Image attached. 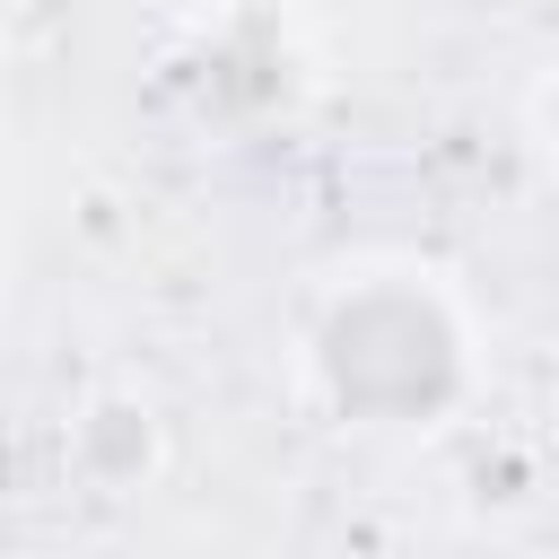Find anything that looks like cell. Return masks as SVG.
<instances>
[{"mask_svg": "<svg viewBox=\"0 0 559 559\" xmlns=\"http://www.w3.org/2000/svg\"><path fill=\"white\" fill-rule=\"evenodd\" d=\"M323 367H332V393L349 411H376V419H411V411H437L445 384H454V341L445 323L419 306V297H358L332 314L323 332Z\"/></svg>", "mask_w": 559, "mask_h": 559, "instance_id": "obj_1", "label": "cell"}]
</instances>
